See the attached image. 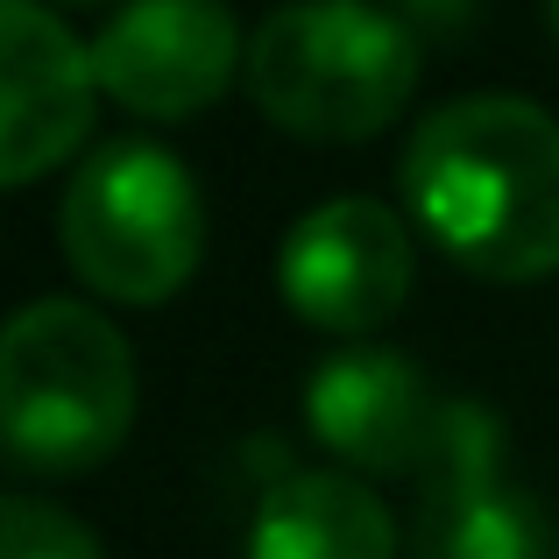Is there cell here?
Listing matches in <instances>:
<instances>
[{"label": "cell", "mask_w": 559, "mask_h": 559, "mask_svg": "<svg viewBox=\"0 0 559 559\" xmlns=\"http://www.w3.org/2000/svg\"><path fill=\"white\" fill-rule=\"evenodd\" d=\"M546 28H552V43H559V0H546Z\"/></svg>", "instance_id": "cell-13"}, {"label": "cell", "mask_w": 559, "mask_h": 559, "mask_svg": "<svg viewBox=\"0 0 559 559\" xmlns=\"http://www.w3.org/2000/svg\"><path fill=\"white\" fill-rule=\"evenodd\" d=\"M411 219L382 199H326L284 234L276 290L319 333H376L411 298Z\"/></svg>", "instance_id": "cell-5"}, {"label": "cell", "mask_w": 559, "mask_h": 559, "mask_svg": "<svg viewBox=\"0 0 559 559\" xmlns=\"http://www.w3.org/2000/svg\"><path fill=\"white\" fill-rule=\"evenodd\" d=\"M305 418L319 447L341 453V467L355 475H425V461L453 425V396H439L418 361L390 347H347L319 361Z\"/></svg>", "instance_id": "cell-9"}, {"label": "cell", "mask_w": 559, "mask_h": 559, "mask_svg": "<svg viewBox=\"0 0 559 559\" xmlns=\"http://www.w3.org/2000/svg\"><path fill=\"white\" fill-rule=\"evenodd\" d=\"M411 559H559L546 503L503 475V432L467 396H453V425L418 475Z\"/></svg>", "instance_id": "cell-7"}, {"label": "cell", "mask_w": 559, "mask_h": 559, "mask_svg": "<svg viewBox=\"0 0 559 559\" xmlns=\"http://www.w3.org/2000/svg\"><path fill=\"white\" fill-rule=\"evenodd\" d=\"M0 559H107V546L71 510L36 503V496H8L0 503Z\"/></svg>", "instance_id": "cell-11"}, {"label": "cell", "mask_w": 559, "mask_h": 559, "mask_svg": "<svg viewBox=\"0 0 559 559\" xmlns=\"http://www.w3.org/2000/svg\"><path fill=\"white\" fill-rule=\"evenodd\" d=\"M57 241L85 290L114 305H164L205 255V199L156 142H99L64 185Z\"/></svg>", "instance_id": "cell-4"}, {"label": "cell", "mask_w": 559, "mask_h": 559, "mask_svg": "<svg viewBox=\"0 0 559 559\" xmlns=\"http://www.w3.org/2000/svg\"><path fill=\"white\" fill-rule=\"evenodd\" d=\"M248 93L298 142H369L418 85V36L376 0H284L248 36Z\"/></svg>", "instance_id": "cell-3"}, {"label": "cell", "mask_w": 559, "mask_h": 559, "mask_svg": "<svg viewBox=\"0 0 559 559\" xmlns=\"http://www.w3.org/2000/svg\"><path fill=\"white\" fill-rule=\"evenodd\" d=\"M411 36H439V43H461L467 28L481 22V0H382Z\"/></svg>", "instance_id": "cell-12"}, {"label": "cell", "mask_w": 559, "mask_h": 559, "mask_svg": "<svg viewBox=\"0 0 559 559\" xmlns=\"http://www.w3.org/2000/svg\"><path fill=\"white\" fill-rule=\"evenodd\" d=\"M93 43L43 0H0V185H36L93 128Z\"/></svg>", "instance_id": "cell-8"}, {"label": "cell", "mask_w": 559, "mask_h": 559, "mask_svg": "<svg viewBox=\"0 0 559 559\" xmlns=\"http://www.w3.org/2000/svg\"><path fill=\"white\" fill-rule=\"evenodd\" d=\"M135 425V355L99 305L36 298L0 333V439L22 475H85Z\"/></svg>", "instance_id": "cell-2"}, {"label": "cell", "mask_w": 559, "mask_h": 559, "mask_svg": "<svg viewBox=\"0 0 559 559\" xmlns=\"http://www.w3.org/2000/svg\"><path fill=\"white\" fill-rule=\"evenodd\" d=\"M248 559H396V518L347 467H290L262 489Z\"/></svg>", "instance_id": "cell-10"}, {"label": "cell", "mask_w": 559, "mask_h": 559, "mask_svg": "<svg viewBox=\"0 0 559 559\" xmlns=\"http://www.w3.org/2000/svg\"><path fill=\"white\" fill-rule=\"evenodd\" d=\"M93 71L114 107L142 121H191L248 71V43L227 0H128L99 22Z\"/></svg>", "instance_id": "cell-6"}, {"label": "cell", "mask_w": 559, "mask_h": 559, "mask_svg": "<svg viewBox=\"0 0 559 559\" xmlns=\"http://www.w3.org/2000/svg\"><path fill=\"white\" fill-rule=\"evenodd\" d=\"M411 227L489 284L559 270V121L518 93H467L432 107L404 150Z\"/></svg>", "instance_id": "cell-1"}]
</instances>
